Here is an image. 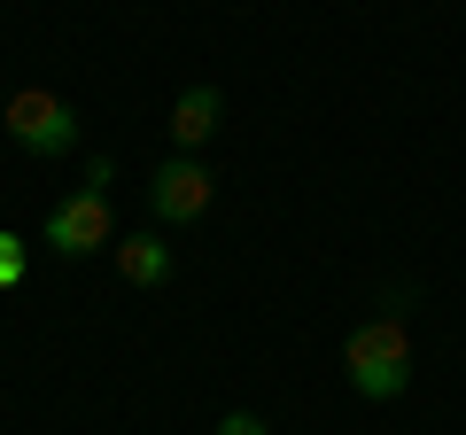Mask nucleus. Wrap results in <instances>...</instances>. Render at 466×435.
Segmentation results:
<instances>
[{"label":"nucleus","instance_id":"nucleus-1","mask_svg":"<svg viewBox=\"0 0 466 435\" xmlns=\"http://www.w3.org/2000/svg\"><path fill=\"white\" fill-rule=\"evenodd\" d=\"M342 366H350V389L366 404H397L412 389V335H404V319H366L342 342Z\"/></svg>","mask_w":466,"mask_h":435},{"label":"nucleus","instance_id":"nucleus-3","mask_svg":"<svg viewBox=\"0 0 466 435\" xmlns=\"http://www.w3.org/2000/svg\"><path fill=\"white\" fill-rule=\"evenodd\" d=\"M47 249H55V257H94V249H109V195H101V187H70V195L47 210Z\"/></svg>","mask_w":466,"mask_h":435},{"label":"nucleus","instance_id":"nucleus-4","mask_svg":"<svg viewBox=\"0 0 466 435\" xmlns=\"http://www.w3.org/2000/svg\"><path fill=\"white\" fill-rule=\"evenodd\" d=\"M210 195H218V179H210V164H202V156H164V164H156V179H148V210L171 218V226L202 218V210H210Z\"/></svg>","mask_w":466,"mask_h":435},{"label":"nucleus","instance_id":"nucleus-2","mask_svg":"<svg viewBox=\"0 0 466 435\" xmlns=\"http://www.w3.org/2000/svg\"><path fill=\"white\" fill-rule=\"evenodd\" d=\"M0 125H8V140H16L24 156H70V148L86 140V117L70 109L63 94H47V86H24V94H8Z\"/></svg>","mask_w":466,"mask_h":435},{"label":"nucleus","instance_id":"nucleus-9","mask_svg":"<svg viewBox=\"0 0 466 435\" xmlns=\"http://www.w3.org/2000/svg\"><path fill=\"white\" fill-rule=\"evenodd\" d=\"M86 187H101V195L116 187V164H109V156H94V164H86Z\"/></svg>","mask_w":466,"mask_h":435},{"label":"nucleus","instance_id":"nucleus-6","mask_svg":"<svg viewBox=\"0 0 466 435\" xmlns=\"http://www.w3.org/2000/svg\"><path fill=\"white\" fill-rule=\"evenodd\" d=\"M116 272H125L133 288H164L171 280V249L156 234H125V241H116Z\"/></svg>","mask_w":466,"mask_h":435},{"label":"nucleus","instance_id":"nucleus-8","mask_svg":"<svg viewBox=\"0 0 466 435\" xmlns=\"http://www.w3.org/2000/svg\"><path fill=\"white\" fill-rule=\"evenodd\" d=\"M218 435H272V428L257 412H226V420H218Z\"/></svg>","mask_w":466,"mask_h":435},{"label":"nucleus","instance_id":"nucleus-5","mask_svg":"<svg viewBox=\"0 0 466 435\" xmlns=\"http://www.w3.org/2000/svg\"><path fill=\"white\" fill-rule=\"evenodd\" d=\"M218 125H226V94H218V86H187V94L171 101V148L179 156H195Z\"/></svg>","mask_w":466,"mask_h":435},{"label":"nucleus","instance_id":"nucleus-7","mask_svg":"<svg viewBox=\"0 0 466 435\" xmlns=\"http://www.w3.org/2000/svg\"><path fill=\"white\" fill-rule=\"evenodd\" d=\"M16 280H24V234L0 226V288H16Z\"/></svg>","mask_w":466,"mask_h":435}]
</instances>
